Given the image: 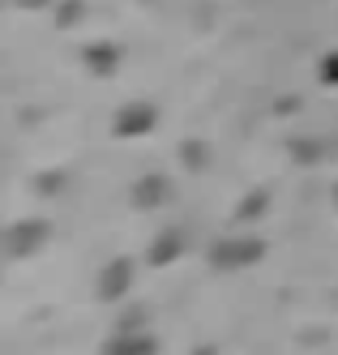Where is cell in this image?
<instances>
[{"mask_svg": "<svg viewBox=\"0 0 338 355\" xmlns=\"http://www.w3.org/2000/svg\"><path fill=\"white\" fill-rule=\"evenodd\" d=\"M257 261H266V240H262V236H253V232L223 236V240H214V248H210V266H214L219 274L253 270Z\"/></svg>", "mask_w": 338, "mask_h": 355, "instance_id": "1", "label": "cell"}, {"mask_svg": "<svg viewBox=\"0 0 338 355\" xmlns=\"http://www.w3.org/2000/svg\"><path fill=\"white\" fill-rule=\"evenodd\" d=\"M154 124H159V107H154L150 98H128V103H120L116 116H112V137L133 141V137L154 133Z\"/></svg>", "mask_w": 338, "mask_h": 355, "instance_id": "2", "label": "cell"}, {"mask_svg": "<svg viewBox=\"0 0 338 355\" xmlns=\"http://www.w3.org/2000/svg\"><path fill=\"white\" fill-rule=\"evenodd\" d=\"M133 278H137L133 257H112V261H103V270H99V278H94L99 304H120V300H128V291H133Z\"/></svg>", "mask_w": 338, "mask_h": 355, "instance_id": "3", "label": "cell"}, {"mask_svg": "<svg viewBox=\"0 0 338 355\" xmlns=\"http://www.w3.org/2000/svg\"><path fill=\"white\" fill-rule=\"evenodd\" d=\"M47 240H51V227L43 218H17L13 227H5V248H9L13 261H26L35 252H43Z\"/></svg>", "mask_w": 338, "mask_h": 355, "instance_id": "4", "label": "cell"}, {"mask_svg": "<svg viewBox=\"0 0 338 355\" xmlns=\"http://www.w3.org/2000/svg\"><path fill=\"white\" fill-rule=\"evenodd\" d=\"M128 201H133V210L150 214V210H159L171 201V180L163 171H150V175H137L133 189H128Z\"/></svg>", "mask_w": 338, "mask_h": 355, "instance_id": "5", "label": "cell"}, {"mask_svg": "<svg viewBox=\"0 0 338 355\" xmlns=\"http://www.w3.org/2000/svg\"><path fill=\"white\" fill-rule=\"evenodd\" d=\"M185 252H189V232H185V227H163V232L150 240L146 261H150L154 270H167L171 261L185 257Z\"/></svg>", "mask_w": 338, "mask_h": 355, "instance_id": "6", "label": "cell"}, {"mask_svg": "<svg viewBox=\"0 0 338 355\" xmlns=\"http://www.w3.org/2000/svg\"><path fill=\"white\" fill-rule=\"evenodd\" d=\"M99 355H159V338L142 329V334H128V329H112V338L99 347Z\"/></svg>", "mask_w": 338, "mask_h": 355, "instance_id": "7", "label": "cell"}, {"mask_svg": "<svg viewBox=\"0 0 338 355\" xmlns=\"http://www.w3.org/2000/svg\"><path fill=\"white\" fill-rule=\"evenodd\" d=\"M82 64L90 78H116V69H120V47L108 43V39H94L82 47Z\"/></svg>", "mask_w": 338, "mask_h": 355, "instance_id": "8", "label": "cell"}, {"mask_svg": "<svg viewBox=\"0 0 338 355\" xmlns=\"http://www.w3.org/2000/svg\"><path fill=\"white\" fill-rule=\"evenodd\" d=\"M287 155L296 159V163H321L326 159V146H321V137H304V133H296V137H287Z\"/></svg>", "mask_w": 338, "mask_h": 355, "instance_id": "9", "label": "cell"}, {"mask_svg": "<svg viewBox=\"0 0 338 355\" xmlns=\"http://www.w3.org/2000/svg\"><path fill=\"white\" fill-rule=\"evenodd\" d=\"M180 163H185V171H205L210 167V146H205L201 137H189L185 146H180Z\"/></svg>", "mask_w": 338, "mask_h": 355, "instance_id": "10", "label": "cell"}, {"mask_svg": "<svg viewBox=\"0 0 338 355\" xmlns=\"http://www.w3.org/2000/svg\"><path fill=\"white\" fill-rule=\"evenodd\" d=\"M112 329H128V334H142V329H150V309L146 304H128V309L116 317Z\"/></svg>", "mask_w": 338, "mask_h": 355, "instance_id": "11", "label": "cell"}, {"mask_svg": "<svg viewBox=\"0 0 338 355\" xmlns=\"http://www.w3.org/2000/svg\"><path fill=\"white\" fill-rule=\"evenodd\" d=\"M266 206H270V193H266V189H253L240 206H236V218H240V223H253V218L266 214Z\"/></svg>", "mask_w": 338, "mask_h": 355, "instance_id": "12", "label": "cell"}, {"mask_svg": "<svg viewBox=\"0 0 338 355\" xmlns=\"http://www.w3.org/2000/svg\"><path fill=\"white\" fill-rule=\"evenodd\" d=\"M86 17V0H60L56 5V31H73Z\"/></svg>", "mask_w": 338, "mask_h": 355, "instance_id": "13", "label": "cell"}, {"mask_svg": "<svg viewBox=\"0 0 338 355\" xmlns=\"http://www.w3.org/2000/svg\"><path fill=\"white\" fill-rule=\"evenodd\" d=\"M317 78H321V86H338V47L321 56V64H317Z\"/></svg>", "mask_w": 338, "mask_h": 355, "instance_id": "14", "label": "cell"}, {"mask_svg": "<svg viewBox=\"0 0 338 355\" xmlns=\"http://www.w3.org/2000/svg\"><path fill=\"white\" fill-rule=\"evenodd\" d=\"M60 184H65V175H60V171H56V175H39V180H35V189H39L43 197H56Z\"/></svg>", "mask_w": 338, "mask_h": 355, "instance_id": "15", "label": "cell"}, {"mask_svg": "<svg viewBox=\"0 0 338 355\" xmlns=\"http://www.w3.org/2000/svg\"><path fill=\"white\" fill-rule=\"evenodd\" d=\"M17 9H47V5H56V0H13Z\"/></svg>", "mask_w": 338, "mask_h": 355, "instance_id": "16", "label": "cell"}, {"mask_svg": "<svg viewBox=\"0 0 338 355\" xmlns=\"http://www.w3.org/2000/svg\"><path fill=\"white\" fill-rule=\"evenodd\" d=\"M193 355H214V347H197V351H193Z\"/></svg>", "mask_w": 338, "mask_h": 355, "instance_id": "17", "label": "cell"}, {"mask_svg": "<svg viewBox=\"0 0 338 355\" xmlns=\"http://www.w3.org/2000/svg\"><path fill=\"white\" fill-rule=\"evenodd\" d=\"M334 206H338V189H334Z\"/></svg>", "mask_w": 338, "mask_h": 355, "instance_id": "18", "label": "cell"}]
</instances>
